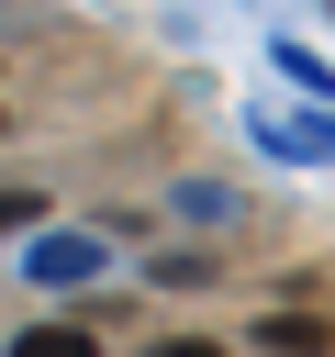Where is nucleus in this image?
Instances as JSON below:
<instances>
[{
	"mask_svg": "<svg viewBox=\"0 0 335 357\" xmlns=\"http://www.w3.org/2000/svg\"><path fill=\"white\" fill-rule=\"evenodd\" d=\"M34 212H45V201H34V190H11V201H0V223H34Z\"/></svg>",
	"mask_w": 335,
	"mask_h": 357,
	"instance_id": "nucleus-3",
	"label": "nucleus"
},
{
	"mask_svg": "<svg viewBox=\"0 0 335 357\" xmlns=\"http://www.w3.org/2000/svg\"><path fill=\"white\" fill-rule=\"evenodd\" d=\"M11 357H100V335H89V324H34Z\"/></svg>",
	"mask_w": 335,
	"mask_h": 357,
	"instance_id": "nucleus-1",
	"label": "nucleus"
},
{
	"mask_svg": "<svg viewBox=\"0 0 335 357\" xmlns=\"http://www.w3.org/2000/svg\"><path fill=\"white\" fill-rule=\"evenodd\" d=\"M257 346H279V357H324V324H313V312H279V324H257Z\"/></svg>",
	"mask_w": 335,
	"mask_h": 357,
	"instance_id": "nucleus-2",
	"label": "nucleus"
},
{
	"mask_svg": "<svg viewBox=\"0 0 335 357\" xmlns=\"http://www.w3.org/2000/svg\"><path fill=\"white\" fill-rule=\"evenodd\" d=\"M156 357H223V346H201V335H179V346H156Z\"/></svg>",
	"mask_w": 335,
	"mask_h": 357,
	"instance_id": "nucleus-4",
	"label": "nucleus"
}]
</instances>
